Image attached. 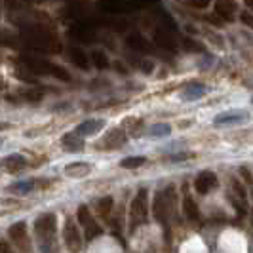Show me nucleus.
Wrapping results in <instances>:
<instances>
[{
  "label": "nucleus",
  "mask_w": 253,
  "mask_h": 253,
  "mask_svg": "<svg viewBox=\"0 0 253 253\" xmlns=\"http://www.w3.org/2000/svg\"><path fill=\"white\" fill-rule=\"evenodd\" d=\"M19 42H23V46L31 48V50L38 51H50V53H59L61 51V44L57 37L50 35L44 29H29L19 35Z\"/></svg>",
  "instance_id": "f257e3e1"
},
{
  "label": "nucleus",
  "mask_w": 253,
  "mask_h": 253,
  "mask_svg": "<svg viewBox=\"0 0 253 253\" xmlns=\"http://www.w3.org/2000/svg\"><path fill=\"white\" fill-rule=\"evenodd\" d=\"M21 67H25L27 71H31L33 75H42V76H55L59 80H69L71 76L65 71L63 67L50 61H44V59H37V57H29V55H21L17 57Z\"/></svg>",
  "instance_id": "f03ea898"
},
{
  "label": "nucleus",
  "mask_w": 253,
  "mask_h": 253,
  "mask_svg": "<svg viewBox=\"0 0 253 253\" xmlns=\"http://www.w3.org/2000/svg\"><path fill=\"white\" fill-rule=\"evenodd\" d=\"M55 230H57V219L53 213H44L35 221V234L38 238V246L44 252H48V248L53 244Z\"/></svg>",
  "instance_id": "7ed1b4c3"
},
{
  "label": "nucleus",
  "mask_w": 253,
  "mask_h": 253,
  "mask_svg": "<svg viewBox=\"0 0 253 253\" xmlns=\"http://www.w3.org/2000/svg\"><path fill=\"white\" fill-rule=\"evenodd\" d=\"M173 202H175V189L173 187H168V189L156 192L154 202H152V211H154L156 221L168 223V217L173 210Z\"/></svg>",
  "instance_id": "20e7f679"
},
{
  "label": "nucleus",
  "mask_w": 253,
  "mask_h": 253,
  "mask_svg": "<svg viewBox=\"0 0 253 253\" xmlns=\"http://www.w3.org/2000/svg\"><path fill=\"white\" fill-rule=\"evenodd\" d=\"M63 242L65 246H67V250L71 253H78L82 250V236H80V230H78V227H76V223L73 219H67L65 221Z\"/></svg>",
  "instance_id": "39448f33"
},
{
  "label": "nucleus",
  "mask_w": 253,
  "mask_h": 253,
  "mask_svg": "<svg viewBox=\"0 0 253 253\" xmlns=\"http://www.w3.org/2000/svg\"><path fill=\"white\" fill-rule=\"evenodd\" d=\"M147 211H149V206H147V189H141L133 202H131V208H129V215H131V223L133 225H139V223H145L147 219Z\"/></svg>",
  "instance_id": "423d86ee"
},
{
  "label": "nucleus",
  "mask_w": 253,
  "mask_h": 253,
  "mask_svg": "<svg viewBox=\"0 0 253 253\" xmlns=\"http://www.w3.org/2000/svg\"><path fill=\"white\" fill-rule=\"evenodd\" d=\"M76 215H78V221H80V227H84V232H86V238L88 240H93L95 236H99L103 232L101 227L91 217V211L88 210V206H80L78 211H76Z\"/></svg>",
  "instance_id": "0eeeda50"
},
{
  "label": "nucleus",
  "mask_w": 253,
  "mask_h": 253,
  "mask_svg": "<svg viewBox=\"0 0 253 253\" xmlns=\"http://www.w3.org/2000/svg\"><path fill=\"white\" fill-rule=\"evenodd\" d=\"M248 122V113L246 111H227V113L217 114L213 118V126L223 127V126H238Z\"/></svg>",
  "instance_id": "6e6552de"
},
{
  "label": "nucleus",
  "mask_w": 253,
  "mask_h": 253,
  "mask_svg": "<svg viewBox=\"0 0 253 253\" xmlns=\"http://www.w3.org/2000/svg\"><path fill=\"white\" fill-rule=\"evenodd\" d=\"M27 166H29V162H27L25 156H21V154H10V156L0 160V168L4 171H8V173H17V171L25 169Z\"/></svg>",
  "instance_id": "1a4fd4ad"
},
{
  "label": "nucleus",
  "mask_w": 253,
  "mask_h": 253,
  "mask_svg": "<svg viewBox=\"0 0 253 253\" xmlns=\"http://www.w3.org/2000/svg\"><path fill=\"white\" fill-rule=\"evenodd\" d=\"M105 127V120L103 118H91V120H84L82 124L76 126V133L80 137H88V135H95Z\"/></svg>",
  "instance_id": "9d476101"
},
{
  "label": "nucleus",
  "mask_w": 253,
  "mask_h": 253,
  "mask_svg": "<svg viewBox=\"0 0 253 253\" xmlns=\"http://www.w3.org/2000/svg\"><path fill=\"white\" fill-rule=\"evenodd\" d=\"M215 185L217 175L213 171H202V173H198V177L194 179V189L198 190L200 194H208Z\"/></svg>",
  "instance_id": "9b49d317"
},
{
  "label": "nucleus",
  "mask_w": 253,
  "mask_h": 253,
  "mask_svg": "<svg viewBox=\"0 0 253 253\" xmlns=\"http://www.w3.org/2000/svg\"><path fill=\"white\" fill-rule=\"evenodd\" d=\"M61 145L67 152H80L84 149V139L76 131H69L61 137Z\"/></svg>",
  "instance_id": "f8f14e48"
},
{
  "label": "nucleus",
  "mask_w": 253,
  "mask_h": 253,
  "mask_svg": "<svg viewBox=\"0 0 253 253\" xmlns=\"http://www.w3.org/2000/svg\"><path fill=\"white\" fill-rule=\"evenodd\" d=\"M208 93V88L200 84V82H192L189 86H185L183 91H181V97L183 99H187V101H196V99H200Z\"/></svg>",
  "instance_id": "ddd939ff"
},
{
  "label": "nucleus",
  "mask_w": 253,
  "mask_h": 253,
  "mask_svg": "<svg viewBox=\"0 0 253 253\" xmlns=\"http://www.w3.org/2000/svg\"><path fill=\"white\" fill-rule=\"evenodd\" d=\"M126 139H127L126 131H122V129L114 127V129H111V131L105 135V139H103V147H107V149H116V147L124 145Z\"/></svg>",
  "instance_id": "4468645a"
},
{
  "label": "nucleus",
  "mask_w": 253,
  "mask_h": 253,
  "mask_svg": "<svg viewBox=\"0 0 253 253\" xmlns=\"http://www.w3.org/2000/svg\"><path fill=\"white\" fill-rule=\"evenodd\" d=\"M154 42L160 46V48H166V50H175V40L171 37V33L168 29H156L154 31Z\"/></svg>",
  "instance_id": "2eb2a0df"
},
{
  "label": "nucleus",
  "mask_w": 253,
  "mask_h": 253,
  "mask_svg": "<svg viewBox=\"0 0 253 253\" xmlns=\"http://www.w3.org/2000/svg\"><path fill=\"white\" fill-rule=\"evenodd\" d=\"M126 44L131 48V50H135V51H151L152 50L151 42L143 37V35H139V33L129 35V37L126 38Z\"/></svg>",
  "instance_id": "dca6fc26"
},
{
  "label": "nucleus",
  "mask_w": 253,
  "mask_h": 253,
  "mask_svg": "<svg viewBox=\"0 0 253 253\" xmlns=\"http://www.w3.org/2000/svg\"><path fill=\"white\" fill-rule=\"evenodd\" d=\"M10 238H12L15 244H27V225L21 221V223H13L10 230H8Z\"/></svg>",
  "instance_id": "f3484780"
},
{
  "label": "nucleus",
  "mask_w": 253,
  "mask_h": 253,
  "mask_svg": "<svg viewBox=\"0 0 253 253\" xmlns=\"http://www.w3.org/2000/svg\"><path fill=\"white\" fill-rule=\"evenodd\" d=\"M236 10V4H232V2H217L215 4V15H219L221 19H225V21H232L234 17L230 15V13H234Z\"/></svg>",
  "instance_id": "a211bd4d"
},
{
  "label": "nucleus",
  "mask_w": 253,
  "mask_h": 253,
  "mask_svg": "<svg viewBox=\"0 0 253 253\" xmlns=\"http://www.w3.org/2000/svg\"><path fill=\"white\" fill-rule=\"evenodd\" d=\"M183 211H185L187 219H190V221H198V219H200L198 206H196V202H194L190 196H187V198L183 200Z\"/></svg>",
  "instance_id": "6ab92c4d"
},
{
  "label": "nucleus",
  "mask_w": 253,
  "mask_h": 253,
  "mask_svg": "<svg viewBox=\"0 0 253 253\" xmlns=\"http://www.w3.org/2000/svg\"><path fill=\"white\" fill-rule=\"evenodd\" d=\"M69 55H71V59H73V63H75L76 67H80V69H88L89 67L88 57H86V53L80 50V48H71V50H69Z\"/></svg>",
  "instance_id": "aec40b11"
},
{
  "label": "nucleus",
  "mask_w": 253,
  "mask_h": 253,
  "mask_svg": "<svg viewBox=\"0 0 253 253\" xmlns=\"http://www.w3.org/2000/svg\"><path fill=\"white\" fill-rule=\"evenodd\" d=\"M35 187H37L35 181H17V183L10 185L8 190H10V192H15V194H27V192L35 190Z\"/></svg>",
  "instance_id": "412c9836"
},
{
  "label": "nucleus",
  "mask_w": 253,
  "mask_h": 253,
  "mask_svg": "<svg viewBox=\"0 0 253 253\" xmlns=\"http://www.w3.org/2000/svg\"><path fill=\"white\" fill-rule=\"evenodd\" d=\"M171 133V126L169 124H154L149 127V137H166Z\"/></svg>",
  "instance_id": "4be33fe9"
},
{
  "label": "nucleus",
  "mask_w": 253,
  "mask_h": 253,
  "mask_svg": "<svg viewBox=\"0 0 253 253\" xmlns=\"http://www.w3.org/2000/svg\"><path fill=\"white\" fill-rule=\"evenodd\" d=\"M147 162V158L145 156H129V158H124L120 166L124 168V169H135V168H139Z\"/></svg>",
  "instance_id": "5701e85b"
},
{
  "label": "nucleus",
  "mask_w": 253,
  "mask_h": 253,
  "mask_svg": "<svg viewBox=\"0 0 253 253\" xmlns=\"http://www.w3.org/2000/svg\"><path fill=\"white\" fill-rule=\"evenodd\" d=\"M89 171L88 164H71L69 168H65V173L67 175H73V177H80V175H86Z\"/></svg>",
  "instance_id": "b1692460"
},
{
  "label": "nucleus",
  "mask_w": 253,
  "mask_h": 253,
  "mask_svg": "<svg viewBox=\"0 0 253 253\" xmlns=\"http://www.w3.org/2000/svg\"><path fill=\"white\" fill-rule=\"evenodd\" d=\"M113 198L111 196H103V198H99L97 202H95V208H97V211L101 213V215H107L111 210H113Z\"/></svg>",
  "instance_id": "393cba45"
},
{
  "label": "nucleus",
  "mask_w": 253,
  "mask_h": 253,
  "mask_svg": "<svg viewBox=\"0 0 253 253\" xmlns=\"http://www.w3.org/2000/svg\"><path fill=\"white\" fill-rule=\"evenodd\" d=\"M91 61H93V65H95L97 69H107V67H109V59H107V55L99 50H95L93 53H91Z\"/></svg>",
  "instance_id": "a878e982"
},
{
  "label": "nucleus",
  "mask_w": 253,
  "mask_h": 253,
  "mask_svg": "<svg viewBox=\"0 0 253 253\" xmlns=\"http://www.w3.org/2000/svg\"><path fill=\"white\" fill-rule=\"evenodd\" d=\"M232 189H234V192H236V200H240L242 204H246L248 206V194H246V189L242 187L240 181H232Z\"/></svg>",
  "instance_id": "bb28decb"
},
{
  "label": "nucleus",
  "mask_w": 253,
  "mask_h": 253,
  "mask_svg": "<svg viewBox=\"0 0 253 253\" xmlns=\"http://www.w3.org/2000/svg\"><path fill=\"white\" fill-rule=\"evenodd\" d=\"M25 101H31V103H38L42 99V91L40 89H27L23 91V95H21Z\"/></svg>",
  "instance_id": "cd10ccee"
},
{
  "label": "nucleus",
  "mask_w": 253,
  "mask_h": 253,
  "mask_svg": "<svg viewBox=\"0 0 253 253\" xmlns=\"http://www.w3.org/2000/svg\"><path fill=\"white\" fill-rule=\"evenodd\" d=\"M33 75L31 71H27L25 67H21V69H15V78H19V80H23V82H29V84H33L35 82V76H29Z\"/></svg>",
  "instance_id": "c85d7f7f"
},
{
  "label": "nucleus",
  "mask_w": 253,
  "mask_h": 253,
  "mask_svg": "<svg viewBox=\"0 0 253 253\" xmlns=\"http://www.w3.org/2000/svg\"><path fill=\"white\" fill-rule=\"evenodd\" d=\"M183 48L187 51H204V46L196 40H190V38H185L183 40Z\"/></svg>",
  "instance_id": "c756f323"
},
{
  "label": "nucleus",
  "mask_w": 253,
  "mask_h": 253,
  "mask_svg": "<svg viewBox=\"0 0 253 253\" xmlns=\"http://www.w3.org/2000/svg\"><path fill=\"white\" fill-rule=\"evenodd\" d=\"M240 19H242V23H244V25H248L250 29H253V15L250 12H244V13H242Z\"/></svg>",
  "instance_id": "7c9ffc66"
},
{
  "label": "nucleus",
  "mask_w": 253,
  "mask_h": 253,
  "mask_svg": "<svg viewBox=\"0 0 253 253\" xmlns=\"http://www.w3.org/2000/svg\"><path fill=\"white\" fill-rule=\"evenodd\" d=\"M187 158H190L189 152H177V154H171L169 156L171 162H181V160H187Z\"/></svg>",
  "instance_id": "2f4dec72"
},
{
  "label": "nucleus",
  "mask_w": 253,
  "mask_h": 253,
  "mask_svg": "<svg viewBox=\"0 0 253 253\" xmlns=\"http://www.w3.org/2000/svg\"><path fill=\"white\" fill-rule=\"evenodd\" d=\"M240 173L244 175V179H246V183H250V185H252V183H253V175L250 173V169L242 166V168H240Z\"/></svg>",
  "instance_id": "473e14b6"
},
{
  "label": "nucleus",
  "mask_w": 253,
  "mask_h": 253,
  "mask_svg": "<svg viewBox=\"0 0 253 253\" xmlns=\"http://www.w3.org/2000/svg\"><path fill=\"white\" fill-rule=\"evenodd\" d=\"M0 253H13L12 248H10V244L4 240H0Z\"/></svg>",
  "instance_id": "72a5a7b5"
},
{
  "label": "nucleus",
  "mask_w": 253,
  "mask_h": 253,
  "mask_svg": "<svg viewBox=\"0 0 253 253\" xmlns=\"http://www.w3.org/2000/svg\"><path fill=\"white\" fill-rule=\"evenodd\" d=\"M208 0L206 2H189V6H194V8H208Z\"/></svg>",
  "instance_id": "f704fd0d"
},
{
  "label": "nucleus",
  "mask_w": 253,
  "mask_h": 253,
  "mask_svg": "<svg viewBox=\"0 0 253 253\" xmlns=\"http://www.w3.org/2000/svg\"><path fill=\"white\" fill-rule=\"evenodd\" d=\"M141 69H143L145 73H151V71H152V63H151V61H143V63H141Z\"/></svg>",
  "instance_id": "c9c22d12"
},
{
  "label": "nucleus",
  "mask_w": 253,
  "mask_h": 253,
  "mask_svg": "<svg viewBox=\"0 0 253 253\" xmlns=\"http://www.w3.org/2000/svg\"><path fill=\"white\" fill-rule=\"evenodd\" d=\"M8 127V124H0V129H6Z\"/></svg>",
  "instance_id": "e433bc0d"
},
{
  "label": "nucleus",
  "mask_w": 253,
  "mask_h": 253,
  "mask_svg": "<svg viewBox=\"0 0 253 253\" xmlns=\"http://www.w3.org/2000/svg\"><path fill=\"white\" fill-rule=\"evenodd\" d=\"M2 145H4V139H2V137H0V147H2Z\"/></svg>",
  "instance_id": "4c0bfd02"
},
{
  "label": "nucleus",
  "mask_w": 253,
  "mask_h": 253,
  "mask_svg": "<svg viewBox=\"0 0 253 253\" xmlns=\"http://www.w3.org/2000/svg\"><path fill=\"white\" fill-rule=\"evenodd\" d=\"M248 6H250V8H253V2H248Z\"/></svg>",
  "instance_id": "58836bf2"
},
{
  "label": "nucleus",
  "mask_w": 253,
  "mask_h": 253,
  "mask_svg": "<svg viewBox=\"0 0 253 253\" xmlns=\"http://www.w3.org/2000/svg\"><path fill=\"white\" fill-rule=\"evenodd\" d=\"M252 219H253V211H252Z\"/></svg>",
  "instance_id": "ea45409f"
},
{
  "label": "nucleus",
  "mask_w": 253,
  "mask_h": 253,
  "mask_svg": "<svg viewBox=\"0 0 253 253\" xmlns=\"http://www.w3.org/2000/svg\"><path fill=\"white\" fill-rule=\"evenodd\" d=\"M252 103H253V97H252Z\"/></svg>",
  "instance_id": "a19ab883"
}]
</instances>
